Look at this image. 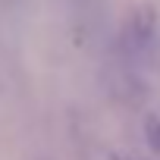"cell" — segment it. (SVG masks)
<instances>
[{
    "label": "cell",
    "mask_w": 160,
    "mask_h": 160,
    "mask_svg": "<svg viewBox=\"0 0 160 160\" xmlns=\"http://www.w3.org/2000/svg\"><path fill=\"white\" fill-rule=\"evenodd\" d=\"M154 38H157V16L151 7H138L129 16L122 38H119V66L141 75L144 63L154 53Z\"/></svg>",
    "instance_id": "1"
},
{
    "label": "cell",
    "mask_w": 160,
    "mask_h": 160,
    "mask_svg": "<svg viewBox=\"0 0 160 160\" xmlns=\"http://www.w3.org/2000/svg\"><path fill=\"white\" fill-rule=\"evenodd\" d=\"M141 129H144V144H148V151H151L154 157H160V107H157V110H148Z\"/></svg>",
    "instance_id": "2"
}]
</instances>
